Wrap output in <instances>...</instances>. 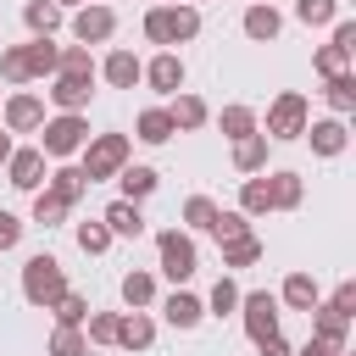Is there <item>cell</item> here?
<instances>
[{"instance_id":"obj_28","label":"cell","mask_w":356,"mask_h":356,"mask_svg":"<svg viewBox=\"0 0 356 356\" xmlns=\"http://www.w3.org/2000/svg\"><path fill=\"white\" fill-rule=\"evenodd\" d=\"M323 100H328L334 117H350V111H356V72H334V78H323Z\"/></svg>"},{"instance_id":"obj_25","label":"cell","mask_w":356,"mask_h":356,"mask_svg":"<svg viewBox=\"0 0 356 356\" xmlns=\"http://www.w3.org/2000/svg\"><path fill=\"white\" fill-rule=\"evenodd\" d=\"M178 128H172V117H167V106H145L139 117H134V139L139 145H167Z\"/></svg>"},{"instance_id":"obj_44","label":"cell","mask_w":356,"mask_h":356,"mask_svg":"<svg viewBox=\"0 0 356 356\" xmlns=\"http://www.w3.org/2000/svg\"><path fill=\"white\" fill-rule=\"evenodd\" d=\"M83 339H89V345H111V339H117V312H95V306H89Z\"/></svg>"},{"instance_id":"obj_12","label":"cell","mask_w":356,"mask_h":356,"mask_svg":"<svg viewBox=\"0 0 356 356\" xmlns=\"http://www.w3.org/2000/svg\"><path fill=\"white\" fill-rule=\"evenodd\" d=\"M300 139L312 145V156L334 161V156H345V145H350V128H345V117H312Z\"/></svg>"},{"instance_id":"obj_30","label":"cell","mask_w":356,"mask_h":356,"mask_svg":"<svg viewBox=\"0 0 356 356\" xmlns=\"http://www.w3.org/2000/svg\"><path fill=\"white\" fill-rule=\"evenodd\" d=\"M234 167L239 172H267V134L261 128L245 134V139H234Z\"/></svg>"},{"instance_id":"obj_36","label":"cell","mask_w":356,"mask_h":356,"mask_svg":"<svg viewBox=\"0 0 356 356\" xmlns=\"http://www.w3.org/2000/svg\"><path fill=\"white\" fill-rule=\"evenodd\" d=\"M67 211H72V206H67L56 189H33V222H39V228H56V222H67Z\"/></svg>"},{"instance_id":"obj_17","label":"cell","mask_w":356,"mask_h":356,"mask_svg":"<svg viewBox=\"0 0 356 356\" xmlns=\"http://www.w3.org/2000/svg\"><path fill=\"white\" fill-rule=\"evenodd\" d=\"M122 350H150L156 345V317L150 312H117V339Z\"/></svg>"},{"instance_id":"obj_20","label":"cell","mask_w":356,"mask_h":356,"mask_svg":"<svg viewBox=\"0 0 356 356\" xmlns=\"http://www.w3.org/2000/svg\"><path fill=\"white\" fill-rule=\"evenodd\" d=\"M100 222L111 228V239H139V234H145V211H139V200H122V195L100 211Z\"/></svg>"},{"instance_id":"obj_37","label":"cell","mask_w":356,"mask_h":356,"mask_svg":"<svg viewBox=\"0 0 356 356\" xmlns=\"http://www.w3.org/2000/svg\"><path fill=\"white\" fill-rule=\"evenodd\" d=\"M56 56H61L56 39H28V72L33 78H56Z\"/></svg>"},{"instance_id":"obj_14","label":"cell","mask_w":356,"mask_h":356,"mask_svg":"<svg viewBox=\"0 0 356 356\" xmlns=\"http://www.w3.org/2000/svg\"><path fill=\"white\" fill-rule=\"evenodd\" d=\"M44 95H50V106H56V111H89V100H95V78H72V72H56Z\"/></svg>"},{"instance_id":"obj_4","label":"cell","mask_w":356,"mask_h":356,"mask_svg":"<svg viewBox=\"0 0 356 356\" xmlns=\"http://www.w3.org/2000/svg\"><path fill=\"white\" fill-rule=\"evenodd\" d=\"M306 122H312V100H306L300 89H278V95H273V106H267L261 134H267V145H289V139H300V134H306Z\"/></svg>"},{"instance_id":"obj_3","label":"cell","mask_w":356,"mask_h":356,"mask_svg":"<svg viewBox=\"0 0 356 356\" xmlns=\"http://www.w3.org/2000/svg\"><path fill=\"white\" fill-rule=\"evenodd\" d=\"M78 156H83V161H78L83 178H89V184H106V178H117V172L134 161V139H128V134H89V145H83Z\"/></svg>"},{"instance_id":"obj_1","label":"cell","mask_w":356,"mask_h":356,"mask_svg":"<svg viewBox=\"0 0 356 356\" xmlns=\"http://www.w3.org/2000/svg\"><path fill=\"white\" fill-rule=\"evenodd\" d=\"M67 289H72V284H67V267H61V256H50V250H33V256L22 261V300H28V306L50 312V306H56Z\"/></svg>"},{"instance_id":"obj_51","label":"cell","mask_w":356,"mask_h":356,"mask_svg":"<svg viewBox=\"0 0 356 356\" xmlns=\"http://www.w3.org/2000/svg\"><path fill=\"white\" fill-rule=\"evenodd\" d=\"M11 150H17V145H11V134L0 128V167H6V156H11Z\"/></svg>"},{"instance_id":"obj_2","label":"cell","mask_w":356,"mask_h":356,"mask_svg":"<svg viewBox=\"0 0 356 356\" xmlns=\"http://www.w3.org/2000/svg\"><path fill=\"white\" fill-rule=\"evenodd\" d=\"M139 28H145V39H150V44L172 50V44H189V39H200V11H195L189 0H178V6H150Z\"/></svg>"},{"instance_id":"obj_31","label":"cell","mask_w":356,"mask_h":356,"mask_svg":"<svg viewBox=\"0 0 356 356\" xmlns=\"http://www.w3.org/2000/svg\"><path fill=\"white\" fill-rule=\"evenodd\" d=\"M217 128H222V139H245V134H256V128H261V117H256L250 106H239V100H234V106H222V111H217Z\"/></svg>"},{"instance_id":"obj_42","label":"cell","mask_w":356,"mask_h":356,"mask_svg":"<svg viewBox=\"0 0 356 356\" xmlns=\"http://www.w3.org/2000/svg\"><path fill=\"white\" fill-rule=\"evenodd\" d=\"M339 17V0H295V22H306V28H328Z\"/></svg>"},{"instance_id":"obj_54","label":"cell","mask_w":356,"mask_h":356,"mask_svg":"<svg viewBox=\"0 0 356 356\" xmlns=\"http://www.w3.org/2000/svg\"><path fill=\"white\" fill-rule=\"evenodd\" d=\"M339 356H350V350H339Z\"/></svg>"},{"instance_id":"obj_18","label":"cell","mask_w":356,"mask_h":356,"mask_svg":"<svg viewBox=\"0 0 356 356\" xmlns=\"http://www.w3.org/2000/svg\"><path fill=\"white\" fill-rule=\"evenodd\" d=\"M139 72H145V61H139L134 50H122V44H117V50L95 67V78H106L111 89H134V83H139Z\"/></svg>"},{"instance_id":"obj_50","label":"cell","mask_w":356,"mask_h":356,"mask_svg":"<svg viewBox=\"0 0 356 356\" xmlns=\"http://www.w3.org/2000/svg\"><path fill=\"white\" fill-rule=\"evenodd\" d=\"M339 350H345V345H328V339H317V334H312V339H306L295 356H339Z\"/></svg>"},{"instance_id":"obj_29","label":"cell","mask_w":356,"mask_h":356,"mask_svg":"<svg viewBox=\"0 0 356 356\" xmlns=\"http://www.w3.org/2000/svg\"><path fill=\"white\" fill-rule=\"evenodd\" d=\"M239 211H245V217H267V211H273L267 172H245V184H239Z\"/></svg>"},{"instance_id":"obj_23","label":"cell","mask_w":356,"mask_h":356,"mask_svg":"<svg viewBox=\"0 0 356 356\" xmlns=\"http://www.w3.org/2000/svg\"><path fill=\"white\" fill-rule=\"evenodd\" d=\"M22 22H28L33 39H56L61 22H67V11H61L56 0H22Z\"/></svg>"},{"instance_id":"obj_21","label":"cell","mask_w":356,"mask_h":356,"mask_svg":"<svg viewBox=\"0 0 356 356\" xmlns=\"http://www.w3.org/2000/svg\"><path fill=\"white\" fill-rule=\"evenodd\" d=\"M117 295H122V306H128V312H150V306H156V273H150V267L122 273Z\"/></svg>"},{"instance_id":"obj_27","label":"cell","mask_w":356,"mask_h":356,"mask_svg":"<svg viewBox=\"0 0 356 356\" xmlns=\"http://www.w3.org/2000/svg\"><path fill=\"white\" fill-rule=\"evenodd\" d=\"M117 184H122V200H150V195H156V184H161V172H156V167H145V161H128V167L117 172Z\"/></svg>"},{"instance_id":"obj_8","label":"cell","mask_w":356,"mask_h":356,"mask_svg":"<svg viewBox=\"0 0 356 356\" xmlns=\"http://www.w3.org/2000/svg\"><path fill=\"white\" fill-rule=\"evenodd\" d=\"M117 33V11L106 6V0H83L78 11H72V39L78 44H106Z\"/></svg>"},{"instance_id":"obj_43","label":"cell","mask_w":356,"mask_h":356,"mask_svg":"<svg viewBox=\"0 0 356 356\" xmlns=\"http://www.w3.org/2000/svg\"><path fill=\"white\" fill-rule=\"evenodd\" d=\"M312 67H317V78H334V72H350V50L328 39V44H323V50L312 56Z\"/></svg>"},{"instance_id":"obj_47","label":"cell","mask_w":356,"mask_h":356,"mask_svg":"<svg viewBox=\"0 0 356 356\" xmlns=\"http://www.w3.org/2000/svg\"><path fill=\"white\" fill-rule=\"evenodd\" d=\"M328 306H339V312H345V317L356 323V278H345V284H339V289L328 295Z\"/></svg>"},{"instance_id":"obj_40","label":"cell","mask_w":356,"mask_h":356,"mask_svg":"<svg viewBox=\"0 0 356 356\" xmlns=\"http://www.w3.org/2000/svg\"><path fill=\"white\" fill-rule=\"evenodd\" d=\"M56 72L95 78V56H89V44H61V56H56Z\"/></svg>"},{"instance_id":"obj_10","label":"cell","mask_w":356,"mask_h":356,"mask_svg":"<svg viewBox=\"0 0 356 356\" xmlns=\"http://www.w3.org/2000/svg\"><path fill=\"white\" fill-rule=\"evenodd\" d=\"M0 122H6V134H39V122H44V100H39L33 89H17V95L0 100Z\"/></svg>"},{"instance_id":"obj_38","label":"cell","mask_w":356,"mask_h":356,"mask_svg":"<svg viewBox=\"0 0 356 356\" xmlns=\"http://www.w3.org/2000/svg\"><path fill=\"white\" fill-rule=\"evenodd\" d=\"M0 78L17 83V89L33 83V72H28V44H6V50H0Z\"/></svg>"},{"instance_id":"obj_45","label":"cell","mask_w":356,"mask_h":356,"mask_svg":"<svg viewBox=\"0 0 356 356\" xmlns=\"http://www.w3.org/2000/svg\"><path fill=\"white\" fill-rule=\"evenodd\" d=\"M245 228H250V217H245L239 206H234V211H222V206H217V217H211V234H217V245H222V239H234V234H245Z\"/></svg>"},{"instance_id":"obj_48","label":"cell","mask_w":356,"mask_h":356,"mask_svg":"<svg viewBox=\"0 0 356 356\" xmlns=\"http://www.w3.org/2000/svg\"><path fill=\"white\" fill-rule=\"evenodd\" d=\"M334 44H345V50L356 56V22H350V17H334Z\"/></svg>"},{"instance_id":"obj_13","label":"cell","mask_w":356,"mask_h":356,"mask_svg":"<svg viewBox=\"0 0 356 356\" xmlns=\"http://www.w3.org/2000/svg\"><path fill=\"white\" fill-rule=\"evenodd\" d=\"M161 317H167V328L189 334V328H200V323H206V300H200V295H189L184 284H172V295L161 300Z\"/></svg>"},{"instance_id":"obj_5","label":"cell","mask_w":356,"mask_h":356,"mask_svg":"<svg viewBox=\"0 0 356 356\" xmlns=\"http://www.w3.org/2000/svg\"><path fill=\"white\" fill-rule=\"evenodd\" d=\"M83 145H89V117H83V111H56V117L39 122V150H44V161H67V156H78Z\"/></svg>"},{"instance_id":"obj_7","label":"cell","mask_w":356,"mask_h":356,"mask_svg":"<svg viewBox=\"0 0 356 356\" xmlns=\"http://www.w3.org/2000/svg\"><path fill=\"white\" fill-rule=\"evenodd\" d=\"M278 317H284V306H278L273 289H245L239 295V323H245L250 345H261L267 334H278Z\"/></svg>"},{"instance_id":"obj_22","label":"cell","mask_w":356,"mask_h":356,"mask_svg":"<svg viewBox=\"0 0 356 356\" xmlns=\"http://www.w3.org/2000/svg\"><path fill=\"white\" fill-rule=\"evenodd\" d=\"M306 317H312V334H317V339H328V345H350V317H345L339 306L317 300V306H312Z\"/></svg>"},{"instance_id":"obj_26","label":"cell","mask_w":356,"mask_h":356,"mask_svg":"<svg viewBox=\"0 0 356 356\" xmlns=\"http://www.w3.org/2000/svg\"><path fill=\"white\" fill-rule=\"evenodd\" d=\"M261 256H267V245H261L250 228H245V234H234V239H222V267H228V273H239V267H256Z\"/></svg>"},{"instance_id":"obj_46","label":"cell","mask_w":356,"mask_h":356,"mask_svg":"<svg viewBox=\"0 0 356 356\" xmlns=\"http://www.w3.org/2000/svg\"><path fill=\"white\" fill-rule=\"evenodd\" d=\"M22 228H28V222H22V217H17V211H6V206H0V256H6V250H17V245H22Z\"/></svg>"},{"instance_id":"obj_15","label":"cell","mask_w":356,"mask_h":356,"mask_svg":"<svg viewBox=\"0 0 356 356\" xmlns=\"http://www.w3.org/2000/svg\"><path fill=\"white\" fill-rule=\"evenodd\" d=\"M239 28H245V39H250V44H273V39L284 33V17H278V6H273V0H256V6L239 17Z\"/></svg>"},{"instance_id":"obj_19","label":"cell","mask_w":356,"mask_h":356,"mask_svg":"<svg viewBox=\"0 0 356 356\" xmlns=\"http://www.w3.org/2000/svg\"><path fill=\"white\" fill-rule=\"evenodd\" d=\"M167 117H172V128H178V134H200V128L211 122V106H206L200 95L178 89V95H172V106H167Z\"/></svg>"},{"instance_id":"obj_49","label":"cell","mask_w":356,"mask_h":356,"mask_svg":"<svg viewBox=\"0 0 356 356\" xmlns=\"http://www.w3.org/2000/svg\"><path fill=\"white\" fill-rule=\"evenodd\" d=\"M256 350H261V356H295V345H289L284 334H267V339H261Z\"/></svg>"},{"instance_id":"obj_52","label":"cell","mask_w":356,"mask_h":356,"mask_svg":"<svg viewBox=\"0 0 356 356\" xmlns=\"http://www.w3.org/2000/svg\"><path fill=\"white\" fill-rule=\"evenodd\" d=\"M56 6H61V11H78V6H83V0H56Z\"/></svg>"},{"instance_id":"obj_11","label":"cell","mask_w":356,"mask_h":356,"mask_svg":"<svg viewBox=\"0 0 356 356\" xmlns=\"http://www.w3.org/2000/svg\"><path fill=\"white\" fill-rule=\"evenodd\" d=\"M6 178H11V189H22V195H33V189H44V150L39 145H17L11 156H6Z\"/></svg>"},{"instance_id":"obj_34","label":"cell","mask_w":356,"mask_h":356,"mask_svg":"<svg viewBox=\"0 0 356 356\" xmlns=\"http://www.w3.org/2000/svg\"><path fill=\"white\" fill-rule=\"evenodd\" d=\"M239 295H245V289L222 273V278L211 284V295H206V317H234V312H239Z\"/></svg>"},{"instance_id":"obj_33","label":"cell","mask_w":356,"mask_h":356,"mask_svg":"<svg viewBox=\"0 0 356 356\" xmlns=\"http://www.w3.org/2000/svg\"><path fill=\"white\" fill-rule=\"evenodd\" d=\"M178 217H184V222H178L184 234H211V217H217V200H211V195H189Z\"/></svg>"},{"instance_id":"obj_39","label":"cell","mask_w":356,"mask_h":356,"mask_svg":"<svg viewBox=\"0 0 356 356\" xmlns=\"http://www.w3.org/2000/svg\"><path fill=\"white\" fill-rule=\"evenodd\" d=\"M72 239H78V250H83V256H106V250H111V228H106L100 217H95V222H78V228H72Z\"/></svg>"},{"instance_id":"obj_16","label":"cell","mask_w":356,"mask_h":356,"mask_svg":"<svg viewBox=\"0 0 356 356\" xmlns=\"http://www.w3.org/2000/svg\"><path fill=\"white\" fill-rule=\"evenodd\" d=\"M317 300H323V289H317V278H312L306 267H295V273L278 284V306H284V312H312Z\"/></svg>"},{"instance_id":"obj_32","label":"cell","mask_w":356,"mask_h":356,"mask_svg":"<svg viewBox=\"0 0 356 356\" xmlns=\"http://www.w3.org/2000/svg\"><path fill=\"white\" fill-rule=\"evenodd\" d=\"M44 189H56L67 206H78V200L89 195V178H83V167H56V172L44 178Z\"/></svg>"},{"instance_id":"obj_41","label":"cell","mask_w":356,"mask_h":356,"mask_svg":"<svg viewBox=\"0 0 356 356\" xmlns=\"http://www.w3.org/2000/svg\"><path fill=\"white\" fill-rule=\"evenodd\" d=\"M50 312H56V323H61V328H83V317H89V295L67 289V295H61V300H56Z\"/></svg>"},{"instance_id":"obj_6","label":"cell","mask_w":356,"mask_h":356,"mask_svg":"<svg viewBox=\"0 0 356 356\" xmlns=\"http://www.w3.org/2000/svg\"><path fill=\"white\" fill-rule=\"evenodd\" d=\"M156 267H161L172 284H189V278L200 273L195 234H184V228H161V234H156Z\"/></svg>"},{"instance_id":"obj_24","label":"cell","mask_w":356,"mask_h":356,"mask_svg":"<svg viewBox=\"0 0 356 356\" xmlns=\"http://www.w3.org/2000/svg\"><path fill=\"white\" fill-rule=\"evenodd\" d=\"M267 189H273V211H295V206L306 200V178H300L295 167H278V172H267Z\"/></svg>"},{"instance_id":"obj_35","label":"cell","mask_w":356,"mask_h":356,"mask_svg":"<svg viewBox=\"0 0 356 356\" xmlns=\"http://www.w3.org/2000/svg\"><path fill=\"white\" fill-rule=\"evenodd\" d=\"M44 356H95V345L83 339V328H50V345H44Z\"/></svg>"},{"instance_id":"obj_53","label":"cell","mask_w":356,"mask_h":356,"mask_svg":"<svg viewBox=\"0 0 356 356\" xmlns=\"http://www.w3.org/2000/svg\"><path fill=\"white\" fill-rule=\"evenodd\" d=\"M156 6H178V0H156Z\"/></svg>"},{"instance_id":"obj_9","label":"cell","mask_w":356,"mask_h":356,"mask_svg":"<svg viewBox=\"0 0 356 356\" xmlns=\"http://www.w3.org/2000/svg\"><path fill=\"white\" fill-rule=\"evenodd\" d=\"M184 78H189V67H184V56H178V50H156V56L145 61V72H139V83H150V89H156V95H167V100L184 89Z\"/></svg>"}]
</instances>
